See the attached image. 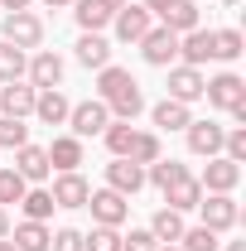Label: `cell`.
Here are the masks:
<instances>
[{"label": "cell", "instance_id": "16", "mask_svg": "<svg viewBox=\"0 0 246 251\" xmlns=\"http://www.w3.org/2000/svg\"><path fill=\"white\" fill-rule=\"evenodd\" d=\"M68 111H73V101H68L58 87H44V92L34 97V116L44 126H68Z\"/></svg>", "mask_w": 246, "mask_h": 251}, {"label": "cell", "instance_id": "23", "mask_svg": "<svg viewBox=\"0 0 246 251\" xmlns=\"http://www.w3.org/2000/svg\"><path fill=\"white\" fill-rule=\"evenodd\" d=\"M184 174H188V164H179V159H164V155L154 159V164H145V184H154L159 193H164L169 184H179Z\"/></svg>", "mask_w": 246, "mask_h": 251}, {"label": "cell", "instance_id": "31", "mask_svg": "<svg viewBox=\"0 0 246 251\" xmlns=\"http://www.w3.org/2000/svg\"><path fill=\"white\" fill-rule=\"evenodd\" d=\"M242 53H246V39H242V29H213V58L232 63V58H242Z\"/></svg>", "mask_w": 246, "mask_h": 251}, {"label": "cell", "instance_id": "24", "mask_svg": "<svg viewBox=\"0 0 246 251\" xmlns=\"http://www.w3.org/2000/svg\"><path fill=\"white\" fill-rule=\"evenodd\" d=\"M154 126H159V130H184L188 121H193V111H188L184 101H169V97H164V101H154Z\"/></svg>", "mask_w": 246, "mask_h": 251}, {"label": "cell", "instance_id": "1", "mask_svg": "<svg viewBox=\"0 0 246 251\" xmlns=\"http://www.w3.org/2000/svg\"><path fill=\"white\" fill-rule=\"evenodd\" d=\"M140 58L150 68H174L179 63V34H169L164 25H150V34L140 39Z\"/></svg>", "mask_w": 246, "mask_h": 251}, {"label": "cell", "instance_id": "40", "mask_svg": "<svg viewBox=\"0 0 246 251\" xmlns=\"http://www.w3.org/2000/svg\"><path fill=\"white\" fill-rule=\"evenodd\" d=\"M49 251H82V232L77 227H58L49 237Z\"/></svg>", "mask_w": 246, "mask_h": 251}, {"label": "cell", "instance_id": "4", "mask_svg": "<svg viewBox=\"0 0 246 251\" xmlns=\"http://www.w3.org/2000/svg\"><path fill=\"white\" fill-rule=\"evenodd\" d=\"M5 44H15V49H39V44H44V20H39L34 10L5 15Z\"/></svg>", "mask_w": 246, "mask_h": 251}, {"label": "cell", "instance_id": "36", "mask_svg": "<svg viewBox=\"0 0 246 251\" xmlns=\"http://www.w3.org/2000/svg\"><path fill=\"white\" fill-rule=\"evenodd\" d=\"M179 247H184V251H217V232H208L203 222H198V227H184Z\"/></svg>", "mask_w": 246, "mask_h": 251}, {"label": "cell", "instance_id": "3", "mask_svg": "<svg viewBox=\"0 0 246 251\" xmlns=\"http://www.w3.org/2000/svg\"><path fill=\"white\" fill-rule=\"evenodd\" d=\"M198 213H203V227L208 232H227V227H237V218H242V208H237L232 193H203Z\"/></svg>", "mask_w": 246, "mask_h": 251}, {"label": "cell", "instance_id": "21", "mask_svg": "<svg viewBox=\"0 0 246 251\" xmlns=\"http://www.w3.org/2000/svg\"><path fill=\"white\" fill-rule=\"evenodd\" d=\"M106 111H111V121H135V116L145 111V92H140V82L121 87V92L106 101Z\"/></svg>", "mask_w": 246, "mask_h": 251}, {"label": "cell", "instance_id": "38", "mask_svg": "<svg viewBox=\"0 0 246 251\" xmlns=\"http://www.w3.org/2000/svg\"><path fill=\"white\" fill-rule=\"evenodd\" d=\"M121 251H159L150 227H130V237H121Z\"/></svg>", "mask_w": 246, "mask_h": 251}, {"label": "cell", "instance_id": "20", "mask_svg": "<svg viewBox=\"0 0 246 251\" xmlns=\"http://www.w3.org/2000/svg\"><path fill=\"white\" fill-rule=\"evenodd\" d=\"M49 164H53L58 174H73V169L82 164V140H77V135H53V145H49Z\"/></svg>", "mask_w": 246, "mask_h": 251}, {"label": "cell", "instance_id": "33", "mask_svg": "<svg viewBox=\"0 0 246 251\" xmlns=\"http://www.w3.org/2000/svg\"><path fill=\"white\" fill-rule=\"evenodd\" d=\"M101 135H106V150H111L116 159H125V150H130V135H135V126H130V121H111L106 130H101Z\"/></svg>", "mask_w": 246, "mask_h": 251}, {"label": "cell", "instance_id": "8", "mask_svg": "<svg viewBox=\"0 0 246 251\" xmlns=\"http://www.w3.org/2000/svg\"><path fill=\"white\" fill-rule=\"evenodd\" d=\"M150 25H154V15L145 5H121V10L111 15V29H116L121 44H140V39L150 34Z\"/></svg>", "mask_w": 246, "mask_h": 251}, {"label": "cell", "instance_id": "12", "mask_svg": "<svg viewBox=\"0 0 246 251\" xmlns=\"http://www.w3.org/2000/svg\"><path fill=\"white\" fill-rule=\"evenodd\" d=\"M184 135H188V150H193V155L213 159V155H222V135H227V130L217 121H188Z\"/></svg>", "mask_w": 246, "mask_h": 251}, {"label": "cell", "instance_id": "15", "mask_svg": "<svg viewBox=\"0 0 246 251\" xmlns=\"http://www.w3.org/2000/svg\"><path fill=\"white\" fill-rule=\"evenodd\" d=\"M179 58L188 63V68H203V63L213 58V29H188V34H179Z\"/></svg>", "mask_w": 246, "mask_h": 251}, {"label": "cell", "instance_id": "32", "mask_svg": "<svg viewBox=\"0 0 246 251\" xmlns=\"http://www.w3.org/2000/svg\"><path fill=\"white\" fill-rule=\"evenodd\" d=\"M20 208H25L29 222H44V218H53V193H49V188H25Z\"/></svg>", "mask_w": 246, "mask_h": 251}, {"label": "cell", "instance_id": "35", "mask_svg": "<svg viewBox=\"0 0 246 251\" xmlns=\"http://www.w3.org/2000/svg\"><path fill=\"white\" fill-rule=\"evenodd\" d=\"M82 251H121V232L116 227H92L82 237Z\"/></svg>", "mask_w": 246, "mask_h": 251}, {"label": "cell", "instance_id": "46", "mask_svg": "<svg viewBox=\"0 0 246 251\" xmlns=\"http://www.w3.org/2000/svg\"><path fill=\"white\" fill-rule=\"evenodd\" d=\"M0 251H15V242H10V237H0Z\"/></svg>", "mask_w": 246, "mask_h": 251}, {"label": "cell", "instance_id": "10", "mask_svg": "<svg viewBox=\"0 0 246 251\" xmlns=\"http://www.w3.org/2000/svg\"><path fill=\"white\" fill-rule=\"evenodd\" d=\"M34 87L20 77V82H0V116H15V121H25V116H34Z\"/></svg>", "mask_w": 246, "mask_h": 251}, {"label": "cell", "instance_id": "19", "mask_svg": "<svg viewBox=\"0 0 246 251\" xmlns=\"http://www.w3.org/2000/svg\"><path fill=\"white\" fill-rule=\"evenodd\" d=\"M198 203H203V184H198L193 174H184L179 184L164 188V208H174V213H193Z\"/></svg>", "mask_w": 246, "mask_h": 251}, {"label": "cell", "instance_id": "28", "mask_svg": "<svg viewBox=\"0 0 246 251\" xmlns=\"http://www.w3.org/2000/svg\"><path fill=\"white\" fill-rule=\"evenodd\" d=\"M49 237H53V232H49V227H44V222H20V227H15V251H49Z\"/></svg>", "mask_w": 246, "mask_h": 251}, {"label": "cell", "instance_id": "39", "mask_svg": "<svg viewBox=\"0 0 246 251\" xmlns=\"http://www.w3.org/2000/svg\"><path fill=\"white\" fill-rule=\"evenodd\" d=\"M222 155L232 159V164H242V159H246V130H242V126L222 135Z\"/></svg>", "mask_w": 246, "mask_h": 251}, {"label": "cell", "instance_id": "45", "mask_svg": "<svg viewBox=\"0 0 246 251\" xmlns=\"http://www.w3.org/2000/svg\"><path fill=\"white\" fill-rule=\"evenodd\" d=\"M159 251H184V247H179V242H159Z\"/></svg>", "mask_w": 246, "mask_h": 251}, {"label": "cell", "instance_id": "47", "mask_svg": "<svg viewBox=\"0 0 246 251\" xmlns=\"http://www.w3.org/2000/svg\"><path fill=\"white\" fill-rule=\"evenodd\" d=\"M227 251H246V242H227Z\"/></svg>", "mask_w": 246, "mask_h": 251}, {"label": "cell", "instance_id": "26", "mask_svg": "<svg viewBox=\"0 0 246 251\" xmlns=\"http://www.w3.org/2000/svg\"><path fill=\"white\" fill-rule=\"evenodd\" d=\"M159 155H164V150H159V135H154V130H135V135H130V150H125L130 164L145 169V164H154Z\"/></svg>", "mask_w": 246, "mask_h": 251}, {"label": "cell", "instance_id": "34", "mask_svg": "<svg viewBox=\"0 0 246 251\" xmlns=\"http://www.w3.org/2000/svg\"><path fill=\"white\" fill-rule=\"evenodd\" d=\"M20 145H29V126L15 116H0V150H20Z\"/></svg>", "mask_w": 246, "mask_h": 251}, {"label": "cell", "instance_id": "25", "mask_svg": "<svg viewBox=\"0 0 246 251\" xmlns=\"http://www.w3.org/2000/svg\"><path fill=\"white\" fill-rule=\"evenodd\" d=\"M77 63H82V68H106V63H111V44H106L101 34H82V39H77Z\"/></svg>", "mask_w": 246, "mask_h": 251}, {"label": "cell", "instance_id": "48", "mask_svg": "<svg viewBox=\"0 0 246 251\" xmlns=\"http://www.w3.org/2000/svg\"><path fill=\"white\" fill-rule=\"evenodd\" d=\"M106 5H111V10H121V5H130V0H106Z\"/></svg>", "mask_w": 246, "mask_h": 251}, {"label": "cell", "instance_id": "18", "mask_svg": "<svg viewBox=\"0 0 246 251\" xmlns=\"http://www.w3.org/2000/svg\"><path fill=\"white\" fill-rule=\"evenodd\" d=\"M111 15H116V10H111L106 0H73V20L82 25V34H101L111 25Z\"/></svg>", "mask_w": 246, "mask_h": 251}, {"label": "cell", "instance_id": "13", "mask_svg": "<svg viewBox=\"0 0 246 251\" xmlns=\"http://www.w3.org/2000/svg\"><path fill=\"white\" fill-rule=\"evenodd\" d=\"M49 193H53V208H87V193H92V184H87V179L73 169V174H58Z\"/></svg>", "mask_w": 246, "mask_h": 251}, {"label": "cell", "instance_id": "2", "mask_svg": "<svg viewBox=\"0 0 246 251\" xmlns=\"http://www.w3.org/2000/svg\"><path fill=\"white\" fill-rule=\"evenodd\" d=\"M203 97H208V106H217V111H237V106H246V82L237 73H217V77H208Z\"/></svg>", "mask_w": 246, "mask_h": 251}, {"label": "cell", "instance_id": "27", "mask_svg": "<svg viewBox=\"0 0 246 251\" xmlns=\"http://www.w3.org/2000/svg\"><path fill=\"white\" fill-rule=\"evenodd\" d=\"M135 77L125 73V68H116V63H106V68H97V101H111V97L121 92V87H130Z\"/></svg>", "mask_w": 246, "mask_h": 251}, {"label": "cell", "instance_id": "9", "mask_svg": "<svg viewBox=\"0 0 246 251\" xmlns=\"http://www.w3.org/2000/svg\"><path fill=\"white\" fill-rule=\"evenodd\" d=\"M198 184H203V193H232V188L242 184V164H232L227 155H213Z\"/></svg>", "mask_w": 246, "mask_h": 251}, {"label": "cell", "instance_id": "22", "mask_svg": "<svg viewBox=\"0 0 246 251\" xmlns=\"http://www.w3.org/2000/svg\"><path fill=\"white\" fill-rule=\"evenodd\" d=\"M159 25L169 34H188V29H198V5L193 0H174L164 15H159Z\"/></svg>", "mask_w": 246, "mask_h": 251}, {"label": "cell", "instance_id": "37", "mask_svg": "<svg viewBox=\"0 0 246 251\" xmlns=\"http://www.w3.org/2000/svg\"><path fill=\"white\" fill-rule=\"evenodd\" d=\"M25 179H20V174H15V169H0V208H5V203H20V198H25Z\"/></svg>", "mask_w": 246, "mask_h": 251}, {"label": "cell", "instance_id": "42", "mask_svg": "<svg viewBox=\"0 0 246 251\" xmlns=\"http://www.w3.org/2000/svg\"><path fill=\"white\" fill-rule=\"evenodd\" d=\"M0 5H5L10 15H15V10H29V0H0Z\"/></svg>", "mask_w": 246, "mask_h": 251}, {"label": "cell", "instance_id": "30", "mask_svg": "<svg viewBox=\"0 0 246 251\" xmlns=\"http://www.w3.org/2000/svg\"><path fill=\"white\" fill-rule=\"evenodd\" d=\"M25 68H29L25 49H15V44H5V39H0V82H20V77H25Z\"/></svg>", "mask_w": 246, "mask_h": 251}, {"label": "cell", "instance_id": "29", "mask_svg": "<svg viewBox=\"0 0 246 251\" xmlns=\"http://www.w3.org/2000/svg\"><path fill=\"white\" fill-rule=\"evenodd\" d=\"M150 232H154V242H179V237H184V213L159 208V213L150 218Z\"/></svg>", "mask_w": 246, "mask_h": 251}, {"label": "cell", "instance_id": "41", "mask_svg": "<svg viewBox=\"0 0 246 251\" xmlns=\"http://www.w3.org/2000/svg\"><path fill=\"white\" fill-rule=\"evenodd\" d=\"M169 5H174V0H145V10H150V15H164Z\"/></svg>", "mask_w": 246, "mask_h": 251}, {"label": "cell", "instance_id": "17", "mask_svg": "<svg viewBox=\"0 0 246 251\" xmlns=\"http://www.w3.org/2000/svg\"><path fill=\"white\" fill-rule=\"evenodd\" d=\"M25 73H29V87H34V92L58 87V82H63V58H58V53H34Z\"/></svg>", "mask_w": 246, "mask_h": 251}, {"label": "cell", "instance_id": "5", "mask_svg": "<svg viewBox=\"0 0 246 251\" xmlns=\"http://www.w3.org/2000/svg\"><path fill=\"white\" fill-rule=\"evenodd\" d=\"M203 87H208V77H203V68H188V63H174L169 68V101H203Z\"/></svg>", "mask_w": 246, "mask_h": 251}, {"label": "cell", "instance_id": "14", "mask_svg": "<svg viewBox=\"0 0 246 251\" xmlns=\"http://www.w3.org/2000/svg\"><path fill=\"white\" fill-rule=\"evenodd\" d=\"M106 188H116L121 198H135V193L145 188V169L130 164V159H111V164H106Z\"/></svg>", "mask_w": 246, "mask_h": 251}, {"label": "cell", "instance_id": "43", "mask_svg": "<svg viewBox=\"0 0 246 251\" xmlns=\"http://www.w3.org/2000/svg\"><path fill=\"white\" fill-rule=\"evenodd\" d=\"M0 237H10V213L0 208Z\"/></svg>", "mask_w": 246, "mask_h": 251}, {"label": "cell", "instance_id": "44", "mask_svg": "<svg viewBox=\"0 0 246 251\" xmlns=\"http://www.w3.org/2000/svg\"><path fill=\"white\" fill-rule=\"evenodd\" d=\"M49 10H73V0H44Z\"/></svg>", "mask_w": 246, "mask_h": 251}, {"label": "cell", "instance_id": "6", "mask_svg": "<svg viewBox=\"0 0 246 251\" xmlns=\"http://www.w3.org/2000/svg\"><path fill=\"white\" fill-rule=\"evenodd\" d=\"M68 126H73V135L77 140H87V135H101L106 126H111V111H106V101H77L73 111H68Z\"/></svg>", "mask_w": 246, "mask_h": 251}, {"label": "cell", "instance_id": "11", "mask_svg": "<svg viewBox=\"0 0 246 251\" xmlns=\"http://www.w3.org/2000/svg\"><path fill=\"white\" fill-rule=\"evenodd\" d=\"M15 174H20L25 184H44V179L53 174L49 150H44V145H20V150H15Z\"/></svg>", "mask_w": 246, "mask_h": 251}, {"label": "cell", "instance_id": "7", "mask_svg": "<svg viewBox=\"0 0 246 251\" xmlns=\"http://www.w3.org/2000/svg\"><path fill=\"white\" fill-rule=\"evenodd\" d=\"M87 208H92L97 227H121L130 213V198H121L116 188H97V193H87Z\"/></svg>", "mask_w": 246, "mask_h": 251}]
</instances>
